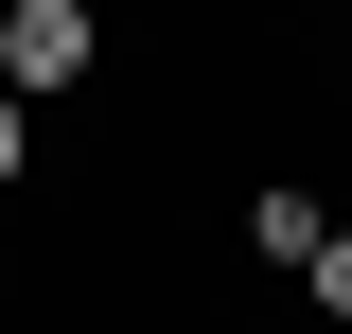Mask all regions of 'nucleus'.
<instances>
[{
    "label": "nucleus",
    "instance_id": "obj_1",
    "mask_svg": "<svg viewBox=\"0 0 352 334\" xmlns=\"http://www.w3.org/2000/svg\"><path fill=\"white\" fill-rule=\"evenodd\" d=\"M0 88H18V106L88 88V0H18V18H0Z\"/></svg>",
    "mask_w": 352,
    "mask_h": 334
},
{
    "label": "nucleus",
    "instance_id": "obj_2",
    "mask_svg": "<svg viewBox=\"0 0 352 334\" xmlns=\"http://www.w3.org/2000/svg\"><path fill=\"white\" fill-rule=\"evenodd\" d=\"M247 247H264V264H317L335 229H317V194H247Z\"/></svg>",
    "mask_w": 352,
    "mask_h": 334
},
{
    "label": "nucleus",
    "instance_id": "obj_3",
    "mask_svg": "<svg viewBox=\"0 0 352 334\" xmlns=\"http://www.w3.org/2000/svg\"><path fill=\"white\" fill-rule=\"evenodd\" d=\"M317 299H335V317H352V229H335V247H317Z\"/></svg>",
    "mask_w": 352,
    "mask_h": 334
},
{
    "label": "nucleus",
    "instance_id": "obj_4",
    "mask_svg": "<svg viewBox=\"0 0 352 334\" xmlns=\"http://www.w3.org/2000/svg\"><path fill=\"white\" fill-rule=\"evenodd\" d=\"M0 194H18V88H0Z\"/></svg>",
    "mask_w": 352,
    "mask_h": 334
}]
</instances>
